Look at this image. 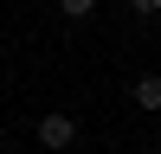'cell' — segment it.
<instances>
[{
	"label": "cell",
	"instance_id": "cell-1",
	"mask_svg": "<svg viewBox=\"0 0 161 154\" xmlns=\"http://www.w3.org/2000/svg\"><path fill=\"white\" fill-rule=\"evenodd\" d=\"M32 141H39L45 154H71V141H77V116H64V109L39 116V122H32Z\"/></svg>",
	"mask_w": 161,
	"mask_h": 154
},
{
	"label": "cell",
	"instance_id": "cell-2",
	"mask_svg": "<svg viewBox=\"0 0 161 154\" xmlns=\"http://www.w3.org/2000/svg\"><path fill=\"white\" fill-rule=\"evenodd\" d=\"M129 96H136V109H148V116H155V109H161V71H142Z\"/></svg>",
	"mask_w": 161,
	"mask_h": 154
},
{
	"label": "cell",
	"instance_id": "cell-3",
	"mask_svg": "<svg viewBox=\"0 0 161 154\" xmlns=\"http://www.w3.org/2000/svg\"><path fill=\"white\" fill-rule=\"evenodd\" d=\"M58 13H64V19H90V13H97V0H58Z\"/></svg>",
	"mask_w": 161,
	"mask_h": 154
},
{
	"label": "cell",
	"instance_id": "cell-4",
	"mask_svg": "<svg viewBox=\"0 0 161 154\" xmlns=\"http://www.w3.org/2000/svg\"><path fill=\"white\" fill-rule=\"evenodd\" d=\"M129 13H142V19H155V13H161V0H129Z\"/></svg>",
	"mask_w": 161,
	"mask_h": 154
}]
</instances>
